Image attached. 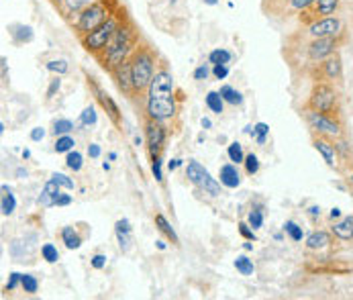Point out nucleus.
<instances>
[{"label":"nucleus","instance_id":"9d476101","mask_svg":"<svg viewBox=\"0 0 353 300\" xmlns=\"http://www.w3.org/2000/svg\"><path fill=\"white\" fill-rule=\"evenodd\" d=\"M343 35V21L339 17H325L310 23L304 31L306 39H323V37H341Z\"/></svg>","mask_w":353,"mask_h":300},{"label":"nucleus","instance_id":"37998d69","mask_svg":"<svg viewBox=\"0 0 353 300\" xmlns=\"http://www.w3.org/2000/svg\"><path fill=\"white\" fill-rule=\"evenodd\" d=\"M80 123L82 125H94L97 123V112H94V106H86L84 108V112H82V117H80Z\"/></svg>","mask_w":353,"mask_h":300},{"label":"nucleus","instance_id":"f257e3e1","mask_svg":"<svg viewBox=\"0 0 353 300\" xmlns=\"http://www.w3.org/2000/svg\"><path fill=\"white\" fill-rule=\"evenodd\" d=\"M145 114L155 121H172L178 114L176 82L165 63H159L145 94Z\"/></svg>","mask_w":353,"mask_h":300},{"label":"nucleus","instance_id":"3c124183","mask_svg":"<svg viewBox=\"0 0 353 300\" xmlns=\"http://www.w3.org/2000/svg\"><path fill=\"white\" fill-rule=\"evenodd\" d=\"M208 74H210V68H208L206 63H202V66H199V68L194 70V80H206Z\"/></svg>","mask_w":353,"mask_h":300},{"label":"nucleus","instance_id":"603ef678","mask_svg":"<svg viewBox=\"0 0 353 300\" xmlns=\"http://www.w3.org/2000/svg\"><path fill=\"white\" fill-rule=\"evenodd\" d=\"M104 266H106V255L97 253V255L92 257V268H94V270H102Z\"/></svg>","mask_w":353,"mask_h":300},{"label":"nucleus","instance_id":"0e129e2a","mask_svg":"<svg viewBox=\"0 0 353 300\" xmlns=\"http://www.w3.org/2000/svg\"><path fill=\"white\" fill-rule=\"evenodd\" d=\"M155 243H157V248H159V250H165V243H163V241H155Z\"/></svg>","mask_w":353,"mask_h":300},{"label":"nucleus","instance_id":"79ce46f5","mask_svg":"<svg viewBox=\"0 0 353 300\" xmlns=\"http://www.w3.org/2000/svg\"><path fill=\"white\" fill-rule=\"evenodd\" d=\"M248 223L252 225L253 229H259L263 225V212H261V208H253L252 212H250V217H248Z\"/></svg>","mask_w":353,"mask_h":300},{"label":"nucleus","instance_id":"4d7b16f0","mask_svg":"<svg viewBox=\"0 0 353 300\" xmlns=\"http://www.w3.org/2000/svg\"><path fill=\"white\" fill-rule=\"evenodd\" d=\"M178 166H180V159H172V161H168V168H170V172H174Z\"/></svg>","mask_w":353,"mask_h":300},{"label":"nucleus","instance_id":"e2e57ef3","mask_svg":"<svg viewBox=\"0 0 353 300\" xmlns=\"http://www.w3.org/2000/svg\"><path fill=\"white\" fill-rule=\"evenodd\" d=\"M51 4H53V6H57V8H59V6H61V2H63V0H50Z\"/></svg>","mask_w":353,"mask_h":300},{"label":"nucleus","instance_id":"f704fd0d","mask_svg":"<svg viewBox=\"0 0 353 300\" xmlns=\"http://www.w3.org/2000/svg\"><path fill=\"white\" fill-rule=\"evenodd\" d=\"M21 288H23L27 294H35V292L39 290V282H37V278H35V276L25 274V276H23V280H21Z\"/></svg>","mask_w":353,"mask_h":300},{"label":"nucleus","instance_id":"ea45409f","mask_svg":"<svg viewBox=\"0 0 353 300\" xmlns=\"http://www.w3.org/2000/svg\"><path fill=\"white\" fill-rule=\"evenodd\" d=\"M243 163H245V172H248L250 176H255V174L259 172V159H257L255 153H248Z\"/></svg>","mask_w":353,"mask_h":300},{"label":"nucleus","instance_id":"6e6552de","mask_svg":"<svg viewBox=\"0 0 353 300\" xmlns=\"http://www.w3.org/2000/svg\"><path fill=\"white\" fill-rule=\"evenodd\" d=\"M304 119L308 123V127L319 133V135H325L329 139H337L341 137V123L331 117V114H323V112H316V110H310L306 108L304 110Z\"/></svg>","mask_w":353,"mask_h":300},{"label":"nucleus","instance_id":"1a4fd4ad","mask_svg":"<svg viewBox=\"0 0 353 300\" xmlns=\"http://www.w3.org/2000/svg\"><path fill=\"white\" fill-rule=\"evenodd\" d=\"M143 131H145V141H148V151L150 157H157L161 155V151L165 148L168 141V129L161 121H155L152 117H143Z\"/></svg>","mask_w":353,"mask_h":300},{"label":"nucleus","instance_id":"bb28decb","mask_svg":"<svg viewBox=\"0 0 353 300\" xmlns=\"http://www.w3.org/2000/svg\"><path fill=\"white\" fill-rule=\"evenodd\" d=\"M14 206H17V202H14L12 192L8 190V186H2V199H0V208H2V214H4V217L12 214V212H14Z\"/></svg>","mask_w":353,"mask_h":300},{"label":"nucleus","instance_id":"bf43d9fd","mask_svg":"<svg viewBox=\"0 0 353 300\" xmlns=\"http://www.w3.org/2000/svg\"><path fill=\"white\" fill-rule=\"evenodd\" d=\"M310 214L312 217H321V208L319 206H310Z\"/></svg>","mask_w":353,"mask_h":300},{"label":"nucleus","instance_id":"412c9836","mask_svg":"<svg viewBox=\"0 0 353 300\" xmlns=\"http://www.w3.org/2000/svg\"><path fill=\"white\" fill-rule=\"evenodd\" d=\"M333 235L337 237V239H341V241H352L353 239V219L352 217H345V219H341L339 223H335L333 225Z\"/></svg>","mask_w":353,"mask_h":300},{"label":"nucleus","instance_id":"e433bc0d","mask_svg":"<svg viewBox=\"0 0 353 300\" xmlns=\"http://www.w3.org/2000/svg\"><path fill=\"white\" fill-rule=\"evenodd\" d=\"M208 61H210L212 66H216V63H229V61H231V53H229L227 50L210 51V55H208Z\"/></svg>","mask_w":353,"mask_h":300},{"label":"nucleus","instance_id":"0eeeda50","mask_svg":"<svg viewBox=\"0 0 353 300\" xmlns=\"http://www.w3.org/2000/svg\"><path fill=\"white\" fill-rule=\"evenodd\" d=\"M343 41L341 37H323V39H308L304 43V57H306V66L308 70L321 61H325L327 57H331L333 53H337L339 46Z\"/></svg>","mask_w":353,"mask_h":300},{"label":"nucleus","instance_id":"20e7f679","mask_svg":"<svg viewBox=\"0 0 353 300\" xmlns=\"http://www.w3.org/2000/svg\"><path fill=\"white\" fill-rule=\"evenodd\" d=\"M121 8L119 0H94L92 4H88L74 21H70L74 33L80 37L88 35L90 31H94L97 27H101L104 21L110 19L112 12H117Z\"/></svg>","mask_w":353,"mask_h":300},{"label":"nucleus","instance_id":"f03ea898","mask_svg":"<svg viewBox=\"0 0 353 300\" xmlns=\"http://www.w3.org/2000/svg\"><path fill=\"white\" fill-rule=\"evenodd\" d=\"M139 43H141L139 31L135 29V23L131 21V17H127L123 21V25L110 37L106 50L102 51L101 55L97 57V61L101 63V68L104 72L112 74L114 68H119L121 63H125L127 59H131L133 51L137 50Z\"/></svg>","mask_w":353,"mask_h":300},{"label":"nucleus","instance_id":"c756f323","mask_svg":"<svg viewBox=\"0 0 353 300\" xmlns=\"http://www.w3.org/2000/svg\"><path fill=\"white\" fill-rule=\"evenodd\" d=\"M74 131V123L70 119H57L53 123V135L55 137H61V135H70Z\"/></svg>","mask_w":353,"mask_h":300},{"label":"nucleus","instance_id":"69168bd1","mask_svg":"<svg viewBox=\"0 0 353 300\" xmlns=\"http://www.w3.org/2000/svg\"><path fill=\"white\" fill-rule=\"evenodd\" d=\"M216 2H219V0H204V4H210V6H212V4H216Z\"/></svg>","mask_w":353,"mask_h":300},{"label":"nucleus","instance_id":"2eb2a0df","mask_svg":"<svg viewBox=\"0 0 353 300\" xmlns=\"http://www.w3.org/2000/svg\"><path fill=\"white\" fill-rule=\"evenodd\" d=\"M312 146H314V150L323 155V159L327 161L329 168H335V166H337V146H335L329 137H325V135H314Z\"/></svg>","mask_w":353,"mask_h":300},{"label":"nucleus","instance_id":"a211bd4d","mask_svg":"<svg viewBox=\"0 0 353 300\" xmlns=\"http://www.w3.org/2000/svg\"><path fill=\"white\" fill-rule=\"evenodd\" d=\"M59 184L51 178L50 182L43 186V190H41V194H39V199H37V204L39 206H43V208H50V206H55L57 204V199H59Z\"/></svg>","mask_w":353,"mask_h":300},{"label":"nucleus","instance_id":"09e8293b","mask_svg":"<svg viewBox=\"0 0 353 300\" xmlns=\"http://www.w3.org/2000/svg\"><path fill=\"white\" fill-rule=\"evenodd\" d=\"M152 172L157 182H163V174H161V159H159V155L152 159Z\"/></svg>","mask_w":353,"mask_h":300},{"label":"nucleus","instance_id":"de8ad7c7","mask_svg":"<svg viewBox=\"0 0 353 300\" xmlns=\"http://www.w3.org/2000/svg\"><path fill=\"white\" fill-rule=\"evenodd\" d=\"M212 74H214V78H216V80H225V78H227V74H229L227 63H216V66H212Z\"/></svg>","mask_w":353,"mask_h":300},{"label":"nucleus","instance_id":"8fccbe9b","mask_svg":"<svg viewBox=\"0 0 353 300\" xmlns=\"http://www.w3.org/2000/svg\"><path fill=\"white\" fill-rule=\"evenodd\" d=\"M59 88H61V78H59V74L53 78L50 82V88H48V100H51L55 97V92H59Z\"/></svg>","mask_w":353,"mask_h":300},{"label":"nucleus","instance_id":"393cba45","mask_svg":"<svg viewBox=\"0 0 353 300\" xmlns=\"http://www.w3.org/2000/svg\"><path fill=\"white\" fill-rule=\"evenodd\" d=\"M61 241L65 243L68 250H78L82 246V237L76 233L74 227H63L61 229Z\"/></svg>","mask_w":353,"mask_h":300},{"label":"nucleus","instance_id":"680f3d73","mask_svg":"<svg viewBox=\"0 0 353 300\" xmlns=\"http://www.w3.org/2000/svg\"><path fill=\"white\" fill-rule=\"evenodd\" d=\"M202 127L208 129V127H210V121H208V119H202Z\"/></svg>","mask_w":353,"mask_h":300},{"label":"nucleus","instance_id":"39448f33","mask_svg":"<svg viewBox=\"0 0 353 300\" xmlns=\"http://www.w3.org/2000/svg\"><path fill=\"white\" fill-rule=\"evenodd\" d=\"M127 17H129V14H127V10L121 6L117 12H112V14H110V19H108V21H104V23H102L101 27H97V29H94V31H90L88 35L80 37L82 48L88 51L90 55L99 57L102 51L106 50V46H108L110 37L114 35V31L123 25V21H125Z\"/></svg>","mask_w":353,"mask_h":300},{"label":"nucleus","instance_id":"c85d7f7f","mask_svg":"<svg viewBox=\"0 0 353 300\" xmlns=\"http://www.w3.org/2000/svg\"><path fill=\"white\" fill-rule=\"evenodd\" d=\"M221 97L225 102H229V104H233V106H237V104H241L243 102V97H241V92H237L233 86H221Z\"/></svg>","mask_w":353,"mask_h":300},{"label":"nucleus","instance_id":"cd10ccee","mask_svg":"<svg viewBox=\"0 0 353 300\" xmlns=\"http://www.w3.org/2000/svg\"><path fill=\"white\" fill-rule=\"evenodd\" d=\"M201 188L206 192V194H210V197H219V194H221V182H219V180H214L208 172H206V174H204V178H202Z\"/></svg>","mask_w":353,"mask_h":300},{"label":"nucleus","instance_id":"7c9ffc66","mask_svg":"<svg viewBox=\"0 0 353 300\" xmlns=\"http://www.w3.org/2000/svg\"><path fill=\"white\" fill-rule=\"evenodd\" d=\"M235 268H237V272H239L241 276H252L253 272H255V266H253V261L248 255H239V257L235 259Z\"/></svg>","mask_w":353,"mask_h":300},{"label":"nucleus","instance_id":"58836bf2","mask_svg":"<svg viewBox=\"0 0 353 300\" xmlns=\"http://www.w3.org/2000/svg\"><path fill=\"white\" fill-rule=\"evenodd\" d=\"M41 257L48 263H55L59 259V251H57V248L53 243H46V246H41Z\"/></svg>","mask_w":353,"mask_h":300},{"label":"nucleus","instance_id":"f3484780","mask_svg":"<svg viewBox=\"0 0 353 300\" xmlns=\"http://www.w3.org/2000/svg\"><path fill=\"white\" fill-rule=\"evenodd\" d=\"M219 178H221V184L227 186V188H237L241 184V176H239L237 163H225V166H221Z\"/></svg>","mask_w":353,"mask_h":300},{"label":"nucleus","instance_id":"4468645a","mask_svg":"<svg viewBox=\"0 0 353 300\" xmlns=\"http://www.w3.org/2000/svg\"><path fill=\"white\" fill-rule=\"evenodd\" d=\"M110 76H112V80H114L117 88H119L127 99H133V97H135V84H133L131 59H127L125 63H121L119 68H114Z\"/></svg>","mask_w":353,"mask_h":300},{"label":"nucleus","instance_id":"c9c22d12","mask_svg":"<svg viewBox=\"0 0 353 300\" xmlns=\"http://www.w3.org/2000/svg\"><path fill=\"white\" fill-rule=\"evenodd\" d=\"M284 231H286V235H288L292 241H303V227H299L294 221H286Z\"/></svg>","mask_w":353,"mask_h":300},{"label":"nucleus","instance_id":"a18cd8bd","mask_svg":"<svg viewBox=\"0 0 353 300\" xmlns=\"http://www.w3.org/2000/svg\"><path fill=\"white\" fill-rule=\"evenodd\" d=\"M21 280H23V274L12 272V274H10V280H8V282H6V286H4V290H6V292H12V290L21 284Z\"/></svg>","mask_w":353,"mask_h":300},{"label":"nucleus","instance_id":"473e14b6","mask_svg":"<svg viewBox=\"0 0 353 300\" xmlns=\"http://www.w3.org/2000/svg\"><path fill=\"white\" fill-rule=\"evenodd\" d=\"M65 166L72 170V172H80L82 170V166H84V161H82V153L76 150H72L68 155H65Z\"/></svg>","mask_w":353,"mask_h":300},{"label":"nucleus","instance_id":"dca6fc26","mask_svg":"<svg viewBox=\"0 0 353 300\" xmlns=\"http://www.w3.org/2000/svg\"><path fill=\"white\" fill-rule=\"evenodd\" d=\"M292 0H261V10L270 19H288Z\"/></svg>","mask_w":353,"mask_h":300},{"label":"nucleus","instance_id":"13d9d810","mask_svg":"<svg viewBox=\"0 0 353 300\" xmlns=\"http://www.w3.org/2000/svg\"><path fill=\"white\" fill-rule=\"evenodd\" d=\"M6 74H8V70H6V57H2V80L6 82Z\"/></svg>","mask_w":353,"mask_h":300},{"label":"nucleus","instance_id":"052dcab7","mask_svg":"<svg viewBox=\"0 0 353 300\" xmlns=\"http://www.w3.org/2000/svg\"><path fill=\"white\" fill-rule=\"evenodd\" d=\"M339 217H341V210H339V208H333V210H331V219L335 221V219H339Z\"/></svg>","mask_w":353,"mask_h":300},{"label":"nucleus","instance_id":"4be33fe9","mask_svg":"<svg viewBox=\"0 0 353 300\" xmlns=\"http://www.w3.org/2000/svg\"><path fill=\"white\" fill-rule=\"evenodd\" d=\"M114 231H117V239H119L121 250H129V246H131V237H129V235H131V227H129V221H127V219L119 221L117 227H114Z\"/></svg>","mask_w":353,"mask_h":300},{"label":"nucleus","instance_id":"7ed1b4c3","mask_svg":"<svg viewBox=\"0 0 353 300\" xmlns=\"http://www.w3.org/2000/svg\"><path fill=\"white\" fill-rule=\"evenodd\" d=\"M157 53L150 43L141 41L137 50L131 55V72H133V84H135V97L148 94V88L152 84L153 76L157 72Z\"/></svg>","mask_w":353,"mask_h":300},{"label":"nucleus","instance_id":"a878e982","mask_svg":"<svg viewBox=\"0 0 353 300\" xmlns=\"http://www.w3.org/2000/svg\"><path fill=\"white\" fill-rule=\"evenodd\" d=\"M206 106H208V110L210 112H214V114H221L223 112V108H225V100L221 97V92L219 90H210L208 94H206Z\"/></svg>","mask_w":353,"mask_h":300},{"label":"nucleus","instance_id":"aec40b11","mask_svg":"<svg viewBox=\"0 0 353 300\" xmlns=\"http://www.w3.org/2000/svg\"><path fill=\"white\" fill-rule=\"evenodd\" d=\"M306 250L310 251H319V250H325V248H329L331 246V235L327 233V231H314V233H310L308 237H306Z\"/></svg>","mask_w":353,"mask_h":300},{"label":"nucleus","instance_id":"72a5a7b5","mask_svg":"<svg viewBox=\"0 0 353 300\" xmlns=\"http://www.w3.org/2000/svg\"><path fill=\"white\" fill-rule=\"evenodd\" d=\"M227 155H229V159H231V163H243L245 161V153H243V148H241V143H237V141H233L231 146H229V150H227Z\"/></svg>","mask_w":353,"mask_h":300},{"label":"nucleus","instance_id":"4c0bfd02","mask_svg":"<svg viewBox=\"0 0 353 300\" xmlns=\"http://www.w3.org/2000/svg\"><path fill=\"white\" fill-rule=\"evenodd\" d=\"M46 68L53 72V74H59V76H63L68 70H70V66H68V61L65 59H51L46 63Z\"/></svg>","mask_w":353,"mask_h":300},{"label":"nucleus","instance_id":"c03bdc74","mask_svg":"<svg viewBox=\"0 0 353 300\" xmlns=\"http://www.w3.org/2000/svg\"><path fill=\"white\" fill-rule=\"evenodd\" d=\"M51 178H53V180H55V182H57V184H59L61 188L74 190V186H76V184H74V180H72V178H68L65 174H53Z\"/></svg>","mask_w":353,"mask_h":300},{"label":"nucleus","instance_id":"6ab92c4d","mask_svg":"<svg viewBox=\"0 0 353 300\" xmlns=\"http://www.w3.org/2000/svg\"><path fill=\"white\" fill-rule=\"evenodd\" d=\"M94 0H63L61 2V6L57 8L59 12H61V17L65 19V21H72V17H78L88 4H92Z\"/></svg>","mask_w":353,"mask_h":300},{"label":"nucleus","instance_id":"5701e85b","mask_svg":"<svg viewBox=\"0 0 353 300\" xmlns=\"http://www.w3.org/2000/svg\"><path fill=\"white\" fill-rule=\"evenodd\" d=\"M155 227H157V229H159V231H161V233H163L172 243H174V246H178V243H180V239H178V235H176V231H174V227L170 225V221H168L161 212H157V214H155Z\"/></svg>","mask_w":353,"mask_h":300},{"label":"nucleus","instance_id":"a19ab883","mask_svg":"<svg viewBox=\"0 0 353 300\" xmlns=\"http://www.w3.org/2000/svg\"><path fill=\"white\" fill-rule=\"evenodd\" d=\"M270 133V127L265 125V123H257L255 127H253V135H255V141L259 143V146H263L265 143V135Z\"/></svg>","mask_w":353,"mask_h":300},{"label":"nucleus","instance_id":"49530a36","mask_svg":"<svg viewBox=\"0 0 353 300\" xmlns=\"http://www.w3.org/2000/svg\"><path fill=\"white\" fill-rule=\"evenodd\" d=\"M255 229H253L250 223H239V233L248 239V241H255V233H253Z\"/></svg>","mask_w":353,"mask_h":300},{"label":"nucleus","instance_id":"864d4df0","mask_svg":"<svg viewBox=\"0 0 353 300\" xmlns=\"http://www.w3.org/2000/svg\"><path fill=\"white\" fill-rule=\"evenodd\" d=\"M101 153L102 150L99 143H90V146H88V155H90L92 159H99V157H101Z\"/></svg>","mask_w":353,"mask_h":300},{"label":"nucleus","instance_id":"5fc2aeb1","mask_svg":"<svg viewBox=\"0 0 353 300\" xmlns=\"http://www.w3.org/2000/svg\"><path fill=\"white\" fill-rule=\"evenodd\" d=\"M46 137V129L43 127H35L33 131H31V139L33 141H41Z\"/></svg>","mask_w":353,"mask_h":300},{"label":"nucleus","instance_id":"ddd939ff","mask_svg":"<svg viewBox=\"0 0 353 300\" xmlns=\"http://www.w3.org/2000/svg\"><path fill=\"white\" fill-rule=\"evenodd\" d=\"M86 80H88V88L92 90V94H94V99L99 100V104L102 106V110L108 114V119L117 125V127H121L123 125V119H121V110H119V106H117V102L110 99L104 90H102V86L90 76V74H86Z\"/></svg>","mask_w":353,"mask_h":300},{"label":"nucleus","instance_id":"b1692460","mask_svg":"<svg viewBox=\"0 0 353 300\" xmlns=\"http://www.w3.org/2000/svg\"><path fill=\"white\" fill-rule=\"evenodd\" d=\"M204 174H206V168L202 166L201 161H188V166H186V178H188L194 186L201 188Z\"/></svg>","mask_w":353,"mask_h":300},{"label":"nucleus","instance_id":"6e6d98bb","mask_svg":"<svg viewBox=\"0 0 353 300\" xmlns=\"http://www.w3.org/2000/svg\"><path fill=\"white\" fill-rule=\"evenodd\" d=\"M72 202V197L70 194H59V199H57V204L55 206H68Z\"/></svg>","mask_w":353,"mask_h":300},{"label":"nucleus","instance_id":"2f4dec72","mask_svg":"<svg viewBox=\"0 0 353 300\" xmlns=\"http://www.w3.org/2000/svg\"><path fill=\"white\" fill-rule=\"evenodd\" d=\"M74 146H76L74 137H70V135H61V137H57V139H55L53 150H55V153H70V151L74 150Z\"/></svg>","mask_w":353,"mask_h":300},{"label":"nucleus","instance_id":"338daca9","mask_svg":"<svg viewBox=\"0 0 353 300\" xmlns=\"http://www.w3.org/2000/svg\"><path fill=\"white\" fill-rule=\"evenodd\" d=\"M352 182H353V178H352Z\"/></svg>","mask_w":353,"mask_h":300},{"label":"nucleus","instance_id":"f8f14e48","mask_svg":"<svg viewBox=\"0 0 353 300\" xmlns=\"http://www.w3.org/2000/svg\"><path fill=\"white\" fill-rule=\"evenodd\" d=\"M339 4H341V0H316L312 6H308L306 10L299 12V19H301L304 27H308L310 23H314L319 19L333 17L339 10Z\"/></svg>","mask_w":353,"mask_h":300},{"label":"nucleus","instance_id":"423d86ee","mask_svg":"<svg viewBox=\"0 0 353 300\" xmlns=\"http://www.w3.org/2000/svg\"><path fill=\"white\" fill-rule=\"evenodd\" d=\"M306 108L323 112V114L337 117V112H339V92L335 90V86L331 82H314Z\"/></svg>","mask_w":353,"mask_h":300},{"label":"nucleus","instance_id":"9b49d317","mask_svg":"<svg viewBox=\"0 0 353 300\" xmlns=\"http://www.w3.org/2000/svg\"><path fill=\"white\" fill-rule=\"evenodd\" d=\"M308 74H310V78H312L314 82H335V80H339L341 74H343L341 55H339V53H333V55L327 57L325 61L312 66V68L308 70Z\"/></svg>","mask_w":353,"mask_h":300}]
</instances>
